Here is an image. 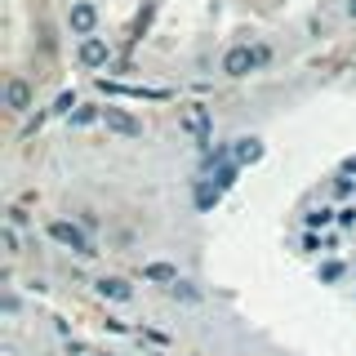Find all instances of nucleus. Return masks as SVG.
Instances as JSON below:
<instances>
[{
	"mask_svg": "<svg viewBox=\"0 0 356 356\" xmlns=\"http://www.w3.org/2000/svg\"><path fill=\"white\" fill-rule=\"evenodd\" d=\"M330 222H339V209H316V214H307V227H330Z\"/></svg>",
	"mask_w": 356,
	"mask_h": 356,
	"instance_id": "obj_16",
	"label": "nucleus"
},
{
	"mask_svg": "<svg viewBox=\"0 0 356 356\" xmlns=\"http://www.w3.org/2000/svg\"><path fill=\"white\" fill-rule=\"evenodd\" d=\"M316 276H321V285H339V281H343V263H339V259L321 263V267H316Z\"/></svg>",
	"mask_w": 356,
	"mask_h": 356,
	"instance_id": "obj_14",
	"label": "nucleus"
},
{
	"mask_svg": "<svg viewBox=\"0 0 356 356\" xmlns=\"http://www.w3.org/2000/svg\"><path fill=\"white\" fill-rule=\"evenodd\" d=\"M103 125H107V134H116V138H143V120L134 116L129 107L107 103L103 107Z\"/></svg>",
	"mask_w": 356,
	"mask_h": 356,
	"instance_id": "obj_6",
	"label": "nucleus"
},
{
	"mask_svg": "<svg viewBox=\"0 0 356 356\" xmlns=\"http://www.w3.org/2000/svg\"><path fill=\"white\" fill-rule=\"evenodd\" d=\"M94 289H98V298H103V303H134V285L125 281V276H98L94 281Z\"/></svg>",
	"mask_w": 356,
	"mask_h": 356,
	"instance_id": "obj_7",
	"label": "nucleus"
},
{
	"mask_svg": "<svg viewBox=\"0 0 356 356\" xmlns=\"http://www.w3.org/2000/svg\"><path fill=\"white\" fill-rule=\"evenodd\" d=\"M170 298L174 303H200V289L192 281H178V285H170Z\"/></svg>",
	"mask_w": 356,
	"mask_h": 356,
	"instance_id": "obj_13",
	"label": "nucleus"
},
{
	"mask_svg": "<svg viewBox=\"0 0 356 356\" xmlns=\"http://www.w3.org/2000/svg\"><path fill=\"white\" fill-rule=\"evenodd\" d=\"M263 138H259V134H245V138H236V143H232V161H236L241 165V170H245V165H259L263 161Z\"/></svg>",
	"mask_w": 356,
	"mask_h": 356,
	"instance_id": "obj_9",
	"label": "nucleus"
},
{
	"mask_svg": "<svg viewBox=\"0 0 356 356\" xmlns=\"http://www.w3.org/2000/svg\"><path fill=\"white\" fill-rule=\"evenodd\" d=\"M111 58H116V49H111L107 36H85V40H76V63H81L85 72H107Z\"/></svg>",
	"mask_w": 356,
	"mask_h": 356,
	"instance_id": "obj_3",
	"label": "nucleus"
},
{
	"mask_svg": "<svg viewBox=\"0 0 356 356\" xmlns=\"http://www.w3.org/2000/svg\"><path fill=\"white\" fill-rule=\"evenodd\" d=\"M63 22H67V31H72L76 40H85V36H98V27H103V9H98L94 0H67V9H63Z\"/></svg>",
	"mask_w": 356,
	"mask_h": 356,
	"instance_id": "obj_2",
	"label": "nucleus"
},
{
	"mask_svg": "<svg viewBox=\"0 0 356 356\" xmlns=\"http://www.w3.org/2000/svg\"><path fill=\"white\" fill-rule=\"evenodd\" d=\"M89 356H116V352H107V348H89Z\"/></svg>",
	"mask_w": 356,
	"mask_h": 356,
	"instance_id": "obj_22",
	"label": "nucleus"
},
{
	"mask_svg": "<svg viewBox=\"0 0 356 356\" xmlns=\"http://www.w3.org/2000/svg\"><path fill=\"white\" fill-rule=\"evenodd\" d=\"M18 312H22V298L14 294V285H5V294H0V316H5V321H18Z\"/></svg>",
	"mask_w": 356,
	"mask_h": 356,
	"instance_id": "obj_12",
	"label": "nucleus"
},
{
	"mask_svg": "<svg viewBox=\"0 0 356 356\" xmlns=\"http://www.w3.org/2000/svg\"><path fill=\"white\" fill-rule=\"evenodd\" d=\"M5 222H9V227H27V209H9V214H5Z\"/></svg>",
	"mask_w": 356,
	"mask_h": 356,
	"instance_id": "obj_17",
	"label": "nucleus"
},
{
	"mask_svg": "<svg viewBox=\"0 0 356 356\" xmlns=\"http://www.w3.org/2000/svg\"><path fill=\"white\" fill-rule=\"evenodd\" d=\"M250 44H254V63H259V72H263V67L276 58V49H272L267 40H250Z\"/></svg>",
	"mask_w": 356,
	"mask_h": 356,
	"instance_id": "obj_15",
	"label": "nucleus"
},
{
	"mask_svg": "<svg viewBox=\"0 0 356 356\" xmlns=\"http://www.w3.org/2000/svg\"><path fill=\"white\" fill-rule=\"evenodd\" d=\"M76 222H81L85 232H94L98 227V218H94V209H81V214H76Z\"/></svg>",
	"mask_w": 356,
	"mask_h": 356,
	"instance_id": "obj_19",
	"label": "nucleus"
},
{
	"mask_svg": "<svg viewBox=\"0 0 356 356\" xmlns=\"http://www.w3.org/2000/svg\"><path fill=\"white\" fill-rule=\"evenodd\" d=\"M94 120H103V107L85 103L81 111H72V116H67V125H72V129H85V125H94Z\"/></svg>",
	"mask_w": 356,
	"mask_h": 356,
	"instance_id": "obj_10",
	"label": "nucleus"
},
{
	"mask_svg": "<svg viewBox=\"0 0 356 356\" xmlns=\"http://www.w3.org/2000/svg\"><path fill=\"white\" fill-rule=\"evenodd\" d=\"M334 196H352V178H339V183H334Z\"/></svg>",
	"mask_w": 356,
	"mask_h": 356,
	"instance_id": "obj_20",
	"label": "nucleus"
},
{
	"mask_svg": "<svg viewBox=\"0 0 356 356\" xmlns=\"http://www.w3.org/2000/svg\"><path fill=\"white\" fill-rule=\"evenodd\" d=\"M218 72L227 76V81H241V76L259 72V63H254V44H227L218 58Z\"/></svg>",
	"mask_w": 356,
	"mask_h": 356,
	"instance_id": "obj_5",
	"label": "nucleus"
},
{
	"mask_svg": "<svg viewBox=\"0 0 356 356\" xmlns=\"http://www.w3.org/2000/svg\"><path fill=\"white\" fill-rule=\"evenodd\" d=\"M343 14H348V22H356V0H348V5H343Z\"/></svg>",
	"mask_w": 356,
	"mask_h": 356,
	"instance_id": "obj_21",
	"label": "nucleus"
},
{
	"mask_svg": "<svg viewBox=\"0 0 356 356\" xmlns=\"http://www.w3.org/2000/svg\"><path fill=\"white\" fill-rule=\"evenodd\" d=\"M143 281H147V285H161V289H170V285L183 281V276H178V263L152 259V263H143Z\"/></svg>",
	"mask_w": 356,
	"mask_h": 356,
	"instance_id": "obj_8",
	"label": "nucleus"
},
{
	"mask_svg": "<svg viewBox=\"0 0 356 356\" xmlns=\"http://www.w3.org/2000/svg\"><path fill=\"white\" fill-rule=\"evenodd\" d=\"M0 245H5V259L14 263L18 254H22V236H18V227H9V222H5V227H0Z\"/></svg>",
	"mask_w": 356,
	"mask_h": 356,
	"instance_id": "obj_11",
	"label": "nucleus"
},
{
	"mask_svg": "<svg viewBox=\"0 0 356 356\" xmlns=\"http://www.w3.org/2000/svg\"><path fill=\"white\" fill-rule=\"evenodd\" d=\"M339 227H356V205H343L339 209Z\"/></svg>",
	"mask_w": 356,
	"mask_h": 356,
	"instance_id": "obj_18",
	"label": "nucleus"
},
{
	"mask_svg": "<svg viewBox=\"0 0 356 356\" xmlns=\"http://www.w3.org/2000/svg\"><path fill=\"white\" fill-rule=\"evenodd\" d=\"M44 236H49L54 245H63V250H72L76 259H94V254H98L94 236H89L76 218H49V222H44Z\"/></svg>",
	"mask_w": 356,
	"mask_h": 356,
	"instance_id": "obj_1",
	"label": "nucleus"
},
{
	"mask_svg": "<svg viewBox=\"0 0 356 356\" xmlns=\"http://www.w3.org/2000/svg\"><path fill=\"white\" fill-rule=\"evenodd\" d=\"M0 98H5V111L22 116V111L36 107V85H31L27 76H5V89H0Z\"/></svg>",
	"mask_w": 356,
	"mask_h": 356,
	"instance_id": "obj_4",
	"label": "nucleus"
}]
</instances>
